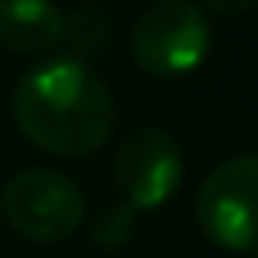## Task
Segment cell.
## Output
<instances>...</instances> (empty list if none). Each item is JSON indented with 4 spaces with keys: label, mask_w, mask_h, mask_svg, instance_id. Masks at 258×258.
Instances as JSON below:
<instances>
[{
    "label": "cell",
    "mask_w": 258,
    "mask_h": 258,
    "mask_svg": "<svg viewBox=\"0 0 258 258\" xmlns=\"http://www.w3.org/2000/svg\"><path fill=\"white\" fill-rule=\"evenodd\" d=\"M11 113L32 145L68 159L99 152L117 124L110 85L78 57H50L22 75L11 92Z\"/></svg>",
    "instance_id": "6da1fadb"
},
{
    "label": "cell",
    "mask_w": 258,
    "mask_h": 258,
    "mask_svg": "<svg viewBox=\"0 0 258 258\" xmlns=\"http://www.w3.org/2000/svg\"><path fill=\"white\" fill-rule=\"evenodd\" d=\"M0 212L22 240L32 244L71 240L89 216L82 187L68 173L46 166H29L15 173L0 191Z\"/></svg>",
    "instance_id": "7a4b0ae2"
},
{
    "label": "cell",
    "mask_w": 258,
    "mask_h": 258,
    "mask_svg": "<svg viewBox=\"0 0 258 258\" xmlns=\"http://www.w3.org/2000/svg\"><path fill=\"white\" fill-rule=\"evenodd\" d=\"M212 25L195 0H156L131 29V57L156 78H180L205 64Z\"/></svg>",
    "instance_id": "3957f363"
},
{
    "label": "cell",
    "mask_w": 258,
    "mask_h": 258,
    "mask_svg": "<svg viewBox=\"0 0 258 258\" xmlns=\"http://www.w3.org/2000/svg\"><path fill=\"white\" fill-rule=\"evenodd\" d=\"M198 230L223 251H258V152L219 163L198 187Z\"/></svg>",
    "instance_id": "277c9868"
},
{
    "label": "cell",
    "mask_w": 258,
    "mask_h": 258,
    "mask_svg": "<svg viewBox=\"0 0 258 258\" xmlns=\"http://www.w3.org/2000/svg\"><path fill=\"white\" fill-rule=\"evenodd\" d=\"M180 180H184V156L166 127L145 124L120 142L113 156V184L120 191V202L135 205L138 212L163 209L177 195Z\"/></svg>",
    "instance_id": "5b68a950"
},
{
    "label": "cell",
    "mask_w": 258,
    "mask_h": 258,
    "mask_svg": "<svg viewBox=\"0 0 258 258\" xmlns=\"http://www.w3.org/2000/svg\"><path fill=\"white\" fill-rule=\"evenodd\" d=\"M64 43V11L53 0H0V46L43 57Z\"/></svg>",
    "instance_id": "8992f818"
},
{
    "label": "cell",
    "mask_w": 258,
    "mask_h": 258,
    "mask_svg": "<svg viewBox=\"0 0 258 258\" xmlns=\"http://www.w3.org/2000/svg\"><path fill=\"white\" fill-rule=\"evenodd\" d=\"M110 39V18L103 8H89L82 4L78 11H71L64 18V43L71 46V57L85 60V57H96Z\"/></svg>",
    "instance_id": "52a82bcc"
},
{
    "label": "cell",
    "mask_w": 258,
    "mask_h": 258,
    "mask_svg": "<svg viewBox=\"0 0 258 258\" xmlns=\"http://www.w3.org/2000/svg\"><path fill=\"white\" fill-rule=\"evenodd\" d=\"M138 233V209L127 202H110L92 216L89 226V240L99 251H120L124 244H131V237Z\"/></svg>",
    "instance_id": "ba28073f"
},
{
    "label": "cell",
    "mask_w": 258,
    "mask_h": 258,
    "mask_svg": "<svg viewBox=\"0 0 258 258\" xmlns=\"http://www.w3.org/2000/svg\"><path fill=\"white\" fill-rule=\"evenodd\" d=\"M198 4H205L209 11H219V15H240V11L254 8L258 0H198Z\"/></svg>",
    "instance_id": "9c48e42d"
},
{
    "label": "cell",
    "mask_w": 258,
    "mask_h": 258,
    "mask_svg": "<svg viewBox=\"0 0 258 258\" xmlns=\"http://www.w3.org/2000/svg\"><path fill=\"white\" fill-rule=\"evenodd\" d=\"M251 258H258V251H251Z\"/></svg>",
    "instance_id": "30bf717a"
}]
</instances>
